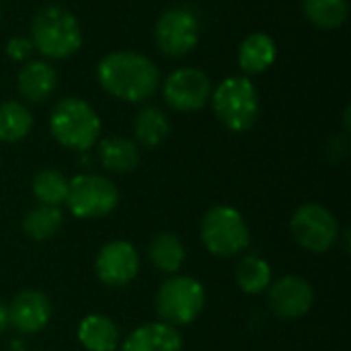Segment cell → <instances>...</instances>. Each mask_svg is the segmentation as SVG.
<instances>
[{"instance_id": "obj_1", "label": "cell", "mask_w": 351, "mask_h": 351, "mask_svg": "<svg viewBox=\"0 0 351 351\" xmlns=\"http://www.w3.org/2000/svg\"><path fill=\"white\" fill-rule=\"evenodd\" d=\"M97 78L111 97L125 103H142L156 93L160 72L142 53L113 51L99 62Z\"/></svg>"}, {"instance_id": "obj_2", "label": "cell", "mask_w": 351, "mask_h": 351, "mask_svg": "<svg viewBox=\"0 0 351 351\" xmlns=\"http://www.w3.org/2000/svg\"><path fill=\"white\" fill-rule=\"evenodd\" d=\"M31 43L45 58L64 60L82 45V31L76 16L58 4L43 6L31 23Z\"/></svg>"}, {"instance_id": "obj_3", "label": "cell", "mask_w": 351, "mask_h": 351, "mask_svg": "<svg viewBox=\"0 0 351 351\" xmlns=\"http://www.w3.org/2000/svg\"><path fill=\"white\" fill-rule=\"evenodd\" d=\"M49 130L64 148L84 152L97 144L101 136V119L86 101L66 97L51 109Z\"/></svg>"}, {"instance_id": "obj_4", "label": "cell", "mask_w": 351, "mask_h": 351, "mask_svg": "<svg viewBox=\"0 0 351 351\" xmlns=\"http://www.w3.org/2000/svg\"><path fill=\"white\" fill-rule=\"evenodd\" d=\"M216 117L230 132H247L259 115V95L247 76H228L210 95Z\"/></svg>"}, {"instance_id": "obj_5", "label": "cell", "mask_w": 351, "mask_h": 351, "mask_svg": "<svg viewBox=\"0 0 351 351\" xmlns=\"http://www.w3.org/2000/svg\"><path fill=\"white\" fill-rule=\"evenodd\" d=\"M202 241L212 255L228 259L249 247L251 234L241 212L230 206H214L202 220Z\"/></svg>"}, {"instance_id": "obj_6", "label": "cell", "mask_w": 351, "mask_h": 351, "mask_svg": "<svg viewBox=\"0 0 351 351\" xmlns=\"http://www.w3.org/2000/svg\"><path fill=\"white\" fill-rule=\"evenodd\" d=\"M204 306H206L204 286L189 276L171 278L158 288L156 313L171 327L193 323L202 315Z\"/></svg>"}, {"instance_id": "obj_7", "label": "cell", "mask_w": 351, "mask_h": 351, "mask_svg": "<svg viewBox=\"0 0 351 351\" xmlns=\"http://www.w3.org/2000/svg\"><path fill=\"white\" fill-rule=\"evenodd\" d=\"M66 204L76 218H103L117 208L119 189L103 175H78L70 181Z\"/></svg>"}, {"instance_id": "obj_8", "label": "cell", "mask_w": 351, "mask_h": 351, "mask_svg": "<svg viewBox=\"0 0 351 351\" xmlns=\"http://www.w3.org/2000/svg\"><path fill=\"white\" fill-rule=\"evenodd\" d=\"M290 230L294 241L311 253H325L339 239L337 218L319 204L300 206L290 220Z\"/></svg>"}, {"instance_id": "obj_9", "label": "cell", "mask_w": 351, "mask_h": 351, "mask_svg": "<svg viewBox=\"0 0 351 351\" xmlns=\"http://www.w3.org/2000/svg\"><path fill=\"white\" fill-rule=\"evenodd\" d=\"M156 47L169 58L187 56L199 41V21L197 16L181 6L165 10L154 27Z\"/></svg>"}, {"instance_id": "obj_10", "label": "cell", "mask_w": 351, "mask_h": 351, "mask_svg": "<svg viewBox=\"0 0 351 351\" xmlns=\"http://www.w3.org/2000/svg\"><path fill=\"white\" fill-rule=\"evenodd\" d=\"M162 95L171 109L191 113L208 103L212 95V82L199 68H179L167 76Z\"/></svg>"}, {"instance_id": "obj_11", "label": "cell", "mask_w": 351, "mask_h": 351, "mask_svg": "<svg viewBox=\"0 0 351 351\" xmlns=\"http://www.w3.org/2000/svg\"><path fill=\"white\" fill-rule=\"evenodd\" d=\"M140 269V257L132 243L125 241H111L107 243L95 261L97 278L109 288H123L128 286Z\"/></svg>"}, {"instance_id": "obj_12", "label": "cell", "mask_w": 351, "mask_h": 351, "mask_svg": "<svg viewBox=\"0 0 351 351\" xmlns=\"http://www.w3.org/2000/svg\"><path fill=\"white\" fill-rule=\"evenodd\" d=\"M267 302L276 317L284 321H294V319H302L313 308L315 292L306 280L298 276H286L276 284H271Z\"/></svg>"}, {"instance_id": "obj_13", "label": "cell", "mask_w": 351, "mask_h": 351, "mask_svg": "<svg viewBox=\"0 0 351 351\" xmlns=\"http://www.w3.org/2000/svg\"><path fill=\"white\" fill-rule=\"evenodd\" d=\"M51 319V302L39 290L19 292L8 306V325L23 335H33L45 329Z\"/></svg>"}, {"instance_id": "obj_14", "label": "cell", "mask_w": 351, "mask_h": 351, "mask_svg": "<svg viewBox=\"0 0 351 351\" xmlns=\"http://www.w3.org/2000/svg\"><path fill=\"white\" fill-rule=\"evenodd\" d=\"M56 86H58V74L56 68L47 62L31 60L19 70L16 88L31 103L47 101L53 95Z\"/></svg>"}, {"instance_id": "obj_15", "label": "cell", "mask_w": 351, "mask_h": 351, "mask_svg": "<svg viewBox=\"0 0 351 351\" xmlns=\"http://www.w3.org/2000/svg\"><path fill=\"white\" fill-rule=\"evenodd\" d=\"M183 339L179 331L167 323H148L134 329L123 341L121 351H181Z\"/></svg>"}, {"instance_id": "obj_16", "label": "cell", "mask_w": 351, "mask_h": 351, "mask_svg": "<svg viewBox=\"0 0 351 351\" xmlns=\"http://www.w3.org/2000/svg\"><path fill=\"white\" fill-rule=\"evenodd\" d=\"M278 56L276 41L265 33H251L243 39L239 47V66L247 74H261L265 72Z\"/></svg>"}, {"instance_id": "obj_17", "label": "cell", "mask_w": 351, "mask_h": 351, "mask_svg": "<svg viewBox=\"0 0 351 351\" xmlns=\"http://www.w3.org/2000/svg\"><path fill=\"white\" fill-rule=\"evenodd\" d=\"M78 339L88 351H115L119 346V331L105 315H88L78 325Z\"/></svg>"}, {"instance_id": "obj_18", "label": "cell", "mask_w": 351, "mask_h": 351, "mask_svg": "<svg viewBox=\"0 0 351 351\" xmlns=\"http://www.w3.org/2000/svg\"><path fill=\"white\" fill-rule=\"evenodd\" d=\"M99 160L111 173H130L138 167V146L119 136H109L99 142Z\"/></svg>"}, {"instance_id": "obj_19", "label": "cell", "mask_w": 351, "mask_h": 351, "mask_svg": "<svg viewBox=\"0 0 351 351\" xmlns=\"http://www.w3.org/2000/svg\"><path fill=\"white\" fill-rule=\"evenodd\" d=\"M150 263L162 274H175L185 263V247L173 232H160L150 241L148 247Z\"/></svg>"}, {"instance_id": "obj_20", "label": "cell", "mask_w": 351, "mask_h": 351, "mask_svg": "<svg viewBox=\"0 0 351 351\" xmlns=\"http://www.w3.org/2000/svg\"><path fill=\"white\" fill-rule=\"evenodd\" d=\"M169 132H171V121L160 107H154V105L144 107L134 119L136 140L146 148L160 146L167 140Z\"/></svg>"}, {"instance_id": "obj_21", "label": "cell", "mask_w": 351, "mask_h": 351, "mask_svg": "<svg viewBox=\"0 0 351 351\" xmlns=\"http://www.w3.org/2000/svg\"><path fill=\"white\" fill-rule=\"evenodd\" d=\"M64 224V214L58 206H35L33 210L27 212L23 220V230L27 232L29 239L33 241H49L60 232Z\"/></svg>"}, {"instance_id": "obj_22", "label": "cell", "mask_w": 351, "mask_h": 351, "mask_svg": "<svg viewBox=\"0 0 351 351\" xmlns=\"http://www.w3.org/2000/svg\"><path fill=\"white\" fill-rule=\"evenodd\" d=\"M234 278L245 294H261L271 286V267L259 255H247L239 261Z\"/></svg>"}, {"instance_id": "obj_23", "label": "cell", "mask_w": 351, "mask_h": 351, "mask_svg": "<svg viewBox=\"0 0 351 351\" xmlns=\"http://www.w3.org/2000/svg\"><path fill=\"white\" fill-rule=\"evenodd\" d=\"M33 128V117L27 107L16 101L0 103V142H21Z\"/></svg>"}, {"instance_id": "obj_24", "label": "cell", "mask_w": 351, "mask_h": 351, "mask_svg": "<svg viewBox=\"0 0 351 351\" xmlns=\"http://www.w3.org/2000/svg\"><path fill=\"white\" fill-rule=\"evenodd\" d=\"M304 14L321 29H337L348 21V0H302Z\"/></svg>"}, {"instance_id": "obj_25", "label": "cell", "mask_w": 351, "mask_h": 351, "mask_svg": "<svg viewBox=\"0 0 351 351\" xmlns=\"http://www.w3.org/2000/svg\"><path fill=\"white\" fill-rule=\"evenodd\" d=\"M68 187L70 181L53 169H45L33 177V195L39 199L43 206H58L66 202L68 197Z\"/></svg>"}, {"instance_id": "obj_26", "label": "cell", "mask_w": 351, "mask_h": 351, "mask_svg": "<svg viewBox=\"0 0 351 351\" xmlns=\"http://www.w3.org/2000/svg\"><path fill=\"white\" fill-rule=\"evenodd\" d=\"M33 49H35V47H33L31 39H27V37H12V39L6 43V53H8V58L14 60V62L27 60V58L31 56Z\"/></svg>"}, {"instance_id": "obj_27", "label": "cell", "mask_w": 351, "mask_h": 351, "mask_svg": "<svg viewBox=\"0 0 351 351\" xmlns=\"http://www.w3.org/2000/svg\"><path fill=\"white\" fill-rule=\"evenodd\" d=\"M327 154L333 162H339L341 158H346L348 154V138L346 136H335L329 140V146H327Z\"/></svg>"}, {"instance_id": "obj_28", "label": "cell", "mask_w": 351, "mask_h": 351, "mask_svg": "<svg viewBox=\"0 0 351 351\" xmlns=\"http://www.w3.org/2000/svg\"><path fill=\"white\" fill-rule=\"evenodd\" d=\"M8 327V308L4 302H0V333Z\"/></svg>"}, {"instance_id": "obj_29", "label": "cell", "mask_w": 351, "mask_h": 351, "mask_svg": "<svg viewBox=\"0 0 351 351\" xmlns=\"http://www.w3.org/2000/svg\"><path fill=\"white\" fill-rule=\"evenodd\" d=\"M343 125H346V132H350V107H346L343 111Z\"/></svg>"}]
</instances>
